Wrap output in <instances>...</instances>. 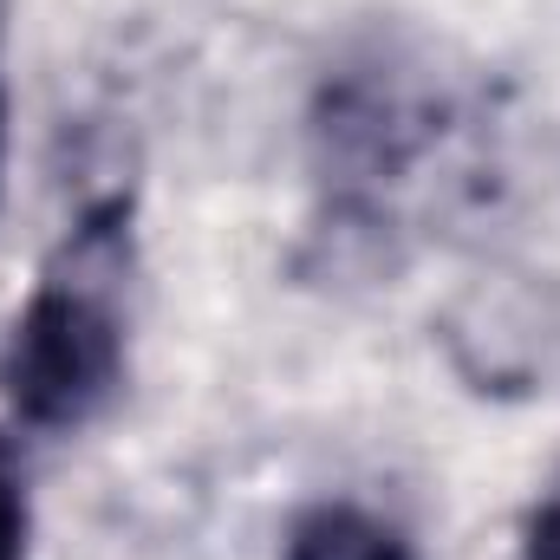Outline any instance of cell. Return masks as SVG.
<instances>
[{
	"label": "cell",
	"mask_w": 560,
	"mask_h": 560,
	"mask_svg": "<svg viewBox=\"0 0 560 560\" xmlns=\"http://www.w3.org/2000/svg\"><path fill=\"white\" fill-rule=\"evenodd\" d=\"M0 560H26V482L7 443H0Z\"/></svg>",
	"instance_id": "obj_3"
},
{
	"label": "cell",
	"mask_w": 560,
	"mask_h": 560,
	"mask_svg": "<svg viewBox=\"0 0 560 560\" xmlns=\"http://www.w3.org/2000/svg\"><path fill=\"white\" fill-rule=\"evenodd\" d=\"M287 560H418L411 541L359 502H319L293 522Z\"/></svg>",
	"instance_id": "obj_2"
},
{
	"label": "cell",
	"mask_w": 560,
	"mask_h": 560,
	"mask_svg": "<svg viewBox=\"0 0 560 560\" xmlns=\"http://www.w3.org/2000/svg\"><path fill=\"white\" fill-rule=\"evenodd\" d=\"M522 560H560V495L528 515V528H522Z\"/></svg>",
	"instance_id": "obj_4"
},
{
	"label": "cell",
	"mask_w": 560,
	"mask_h": 560,
	"mask_svg": "<svg viewBox=\"0 0 560 560\" xmlns=\"http://www.w3.org/2000/svg\"><path fill=\"white\" fill-rule=\"evenodd\" d=\"M125 385V326L85 261L72 275H46L20 306L7 352H0V392L13 418L33 430H79L92 423Z\"/></svg>",
	"instance_id": "obj_1"
},
{
	"label": "cell",
	"mask_w": 560,
	"mask_h": 560,
	"mask_svg": "<svg viewBox=\"0 0 560 560\" xmlns=\"http://www.w3.org/2000/svg\"><path fill=\"white\" fill-rule=\"evenodd\" d=\"M0 150H7V98H0Z\"/></svg>",
	"instance_id": "obj_5"
}]
</instances>
